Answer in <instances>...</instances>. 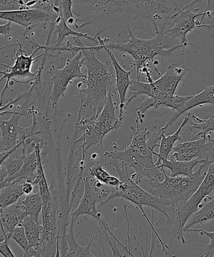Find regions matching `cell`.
Segmentation results:
<instances>
[{"label": "cell", "instance_id": "obj_5", "mask_svg": "<svg viewBox=\"0 0 214 257\" xmlns=\"http://www.w3.org/2000/svg\"><path fill=\"white\" fill-rule=\"evenodd\" d=\"M164 31L156 32V36L150 39H142L137 38L133 32L129 33V38L126 42H121L119 41L115 42H109L104 46H96L97 52L101 49L108 48L110 50H118L126 52L133 57L134 62V67L136 69L137 79L139 80L141 76L142 71L147 68L150 62H152L156 72L160 75V72L156 69V65L159 64L157 61H155L156 56H160L162 61L166 57H170L174 51L179 48L182 49V44L176 46H168V37L164 36Z\"/></svg>", "mask_w": 214, "mask_h": 257}, {"label": "cell", "instance_id": "obj_25", "mask_svg": "<svg viewBox=\"0 0 214 257\" xmlns=\"http://www.w3.org/2000/svg\"><path fill=\"white\" fill-rule=\"evenodd\" d=\"M38 157H37L36 150L31 154L25 156L23 166L19 173L14 177L13 180L15 179L20 181L26 180L33 183L36 179L37 176L34 174V172L38 167Z\"/></svg>", "mask_w": 214, "mask_h": 257}, {"label": "cell", "instance_id": "obj_9", "mask_svg": "<svg viewBox=\"0 0 214 257\" xmlns=\"http://www.w3.org/2000/svg\"><path fill=\"white\" fill-rule=\"evenodd\" d=\"M24 38L27 39L30 43L32 44L34 51L31 55H27L26 51H25L21 43L19 41H17V45L19 46L18 51H16L14 48V51L16 52V57L12 58L14 64L13 66H9V65L1 64L2 66L7 67L9 69V72L1 71L0 73L3 75L0 82L3 81V80L7 79L6 86H5L3 90L1 93V105L3 104V99L4 94L6 93L7 89H9L11 91H13L9 86H12L15 82L17 83L26 84L34 81L37 78L38 71L36 72H32L31 69L32 66L35 62L38 61L39 58L42 57L46 54V52L44 51V53L39 55L36 57H34V55L37 53L39 50H42L41 45L37 43L34 39L31 40L28 37L24 36Z\"/></svg>", "mask_w": 214, "mask_h": 257}, {"label": "cell", "instance_id": "obj_27", "mask_svg": "<svg viewBox=\"0 0 214 257\" xmlns=\"http://www.w3.org/2000/svg\"><path fill=\"white\" fill-rule=\"evenodd\" d=\"M214 218V198L208 203H205L200 209L191 214L190 218L186 221L183 231L186 232L187 229L195 224H200Z\"/></svg>", "mask_w": 214, "mask_h": 257}, {"label": "cell", "instance_id": "obj_34", "mask_svg": "<svg viewBox=\"0 0 214 257\" xmlns=\"http://www.w3.org/2000/svg\"><path fill=\"white\" fill-rule=\"evenodd\" d=\"M89 173L91 176L96 178L97 180L101 182L102 183L106 184V185H108L109 179L111 177V174L105 171L98 162L92 165L89 167Z\"/></svg>", "mask_w": 214, "mask_h": 257}, {"label": "cell", "instance_id": "obj_3", "mask_svg": "<svg viewBox=\"0 0 214 257\" xmlns=\"http://www.w3.org/2000/svg\"><path fill=\"white\" fill-rule=\"evenodd\" d=\"M73 39L77 46L80 47L87 71L86 78L81 81L86 84V88H78L79 94H81V105L77 119L81 118L83 109L86 107L93 109L91 118L96 119L105 106L109 92L115 91V70L111 60L105 62L99 61L96 56V51L91 46H84L80 37L73 36Z\"/></svg>", "mask_w": 214, "mask_h": 257}, {"label": "cell", "instance_id": "obj_18", "mask_svg": "<svg viewBox=\"0 0 214 257\" xmlns=\"http://www.w3.org/2000/svg\"><path fill=\"white\" fill-rule=\"evenodd\" d=\"M27 215L28 214L20 201L16 204H12L6 208H1L0 221L3 233L2 235L11 238L10 235L12 231L16 227L23 225L24 219Z\"/></svg>", "mask_w": 214, "mask_h": 257}, {"label": "cell", "instance_id": "obj_29", "mask_svg": "<svg viewBox=\"0 0 214 257\" xmlns=\"http://www.w3.org/2000/svg\"><path fill=\"white\" fill-rule=\"evenodd\" d=\"M206 104H214V84L205 87L200 93L194 94L190 99H188L185 104L183 113L195 107Z\"/></svg>", "mask_w": 214, "mask_h": 257}, {"label": "cell", "instance_id": "obj_4", "mask_svg": "<svg viewBox=\"0 0 214 257\" xmlns=\"http://www.w3.org/2000/svg\"><path fill=\"white\" fill-rule=\"evenodd\" d=\"M187 69L185 67L172 64L168 66L163 76L156 81L151 80L143 82L138 79L133 80L129 88L131 96L127 101L126 106L140 94L148 96L136 109L137 118L141 123H143L146 112L149 109L160 106L171 108L173 97Z\"/></svg>", "mask_w": 214, "mask_h": 257}, {"label": "cell", "instance_id": "obj_11", "mask_svg": "<svg viewBox=\"0 0 214 257\" xmlns=\"http://www.w3.org/2000/svg\"><path fill=\"white\" fill-rule=\"evenodd\" d=\"M84 64V58L82 52H79L72 59H67L63 68L59 69L52 66L47 73L51 76L52 89L51 99L52 108H55L59 99L64 96L69 84L74 79H85L86 75L81 71V67Z\"/></svg>", "mask_w": 214, "mask_h": 257}, {"label": "cell", "instance_id": "obj_42", "mask_svg": "<svg viewBox=\"0 0 214 257\" xmlns=\"http://www.w3.org/2000/svg\"><path fill=\"white\" fill-rule=\"evenodd\" d=\"M62 0H54V4L55 6H56L57 7H61Z\"/></svg>", "mask_w": 214, "mask_h": 257}, {"label": "cell", "instance_id": "obj_6", "mask_svg": "<svg viewBox=\"0 0 214 257\" xmlns=\"http://www.w3.org/2000/svg\"><path fill=\"white\" fill-rule=\"evenodd\" d=\"M110 162L113 169L118 174L121 183L114 188H110L109 190L103 189L100 194L102 198L106 196L107 198L98 206V209L101 207L114 198H121L126 199L135 204L137 208L140 209L144 206L150 207L163 214L166 218L169 219L167 210L172 205L171 202L166 199H161L153 195L150 193L144 190L138 184L131 178L128 172V167L122 164L120 168L116 159Z\"/></svg>", "mask_w": 214, "mask_h": 257}, {"label": "cell", "instance_id": "obj_40", "mask_svg": "<svg viewBox=\"0 0 214 257\" xmlns=\"http://www.w3.org/2000/svg\"><path fill=\"white\" fill-rule=\"evenodd\" d=\"M34 189V184L31 183V182L26 181L23 183V190L24 194H26V195L33 193Z\"/></svg>", "mask_w": 214, "mask_h": 257}, {"label": "cell", "instance_id": "obj_12", "mask_svg": "<svg viewBox=\"0 0 214 257\" xmlns=\"http://www.w3.org/2000/svg\"><path fill=\"white\" fill-rule=\"evenodd\" d=\"M58 201L56 196L43 201L42 226L43 233L39 251L41 256H56L57 244L61 238L57 228V212Z\"/></svg>", "mask_w": 214, "mask_h": 257}, {"label": "cell", "instance_id": "obj_7", "mask_svg": "<svg viewBox=\"0 0 214 257\" xmlns=\"http://www.w3.org/2000/svg\"><path fill=\"white\" fill-rule=\"evenodd\" d=\"M114 91L109 92L108 99L103 110L96 119L81 117L74 124V128L76 132H83L81 137L74 142V144L83 142L82 148V161H84V157L87 151L93 146L103 148V139L109 132L118 128L122 126V121L116 118L113 96Z\"/></svg>", "mask_w": 214, "mask_h": 257}, {"label": "cell", "instance_id": "obj_32", "mask_svg": "<svg viewBox=\"0 0 214 257\" xmlns=\"http://www.w3.org/2000/svg\"><path fill=\"white\" fill-rule=\"evenodd\" d=\"M60 9H61V14L67 25L69 27L73 26L74 28L80 29V27L78 23V19L74 14L73 0H62Z\"/></svg>", "mask_w": 214, "mask_h": 257}, {"label": "cell", "instance_id": "obj_16", "mask_svg": "<svg viewBox=\"0 0 214 257\" xmlns=\"http://www.w3.org/2000/svg\"><path fill=\"white\" fill-rule=\"evenodd\" d=\"M84 191L78 208L71 214L72 219L75 220L79 216H91L98 220L99 223L103 221L101 214L96 206L97 203L103 201L101 195L97 194L92 189L88 177L83 178Z\"/></svg>", "mask_w": 214, "mask_h": 257}, {"label": "cell", "instance_id": "obj_10", "mask_svg": "<svg viewBox=\"0 0 214 257\" xmlns=\"http://www.w3.org/2000/svg\"><path fill=\"white\" fill-rule=\"evenodd\" d=\"M208 166L207 173L197 191L185 202L179 203L177 207H171L169 209V210L175 214V219L171 232L176 240H180L183 244L185 243L183 228L186 221L191 214L198 211L201 202L206 198H211L214 191V161Z\"/></svg>", "mask_w": 214, "mask_h": 257}, {"label": "cell", "instance_id": "obj_41", "mask_svg": "<svg viewBox=\"0 0 214 257\" xmlns=\"http://www.w3.org/2000/svg\"><path fill=\"white\" fill-rule=\"evenodd\" d=\"M197 29H214V24L211 25H197L196 26Z\"/></svg>", "mask_w": 214, "mask_h": 257}, {"label": "cell", "instance_id": "obj_22", "mask_svg": "<svg viewBox=\"0 0 214 257\" xmlns=\"http://www.w3.org/2000/svg\"><path fill=\"white\" fill-rule=\"evenodd\" d=\"M54 24L55 29H56V32L57 34L56 44L54 45V47H59L62 46L64 42L66 41L65 40H66V37L69 36L84 37V38L88 39L89 41L96 42V43L98 44V39H97L95 36L91 37L87 34L76 32L72 29L71 27H69L66 21H65L63 16L61 14V12L59 15H57L56 19H55Z\"/></svg>", "mask_w": 214, "mask_h": 257}, {"label": "cell", "instance_id": "obj_28", "mask_svg": "<svg viewBox=\"0 0 214 257\" xmlns=\"http://www.w3.org/2000/svg\"><path fill=\"white\" fill-rule=\"evenodd\" d=\"M25 210L28 215L31 216L37 223L39 222V216L42 210L43 201H42L41 192L28 194L24 200H20Z\"/></svg>", "mask_w": 214, "mask_h": 257}, {"label": "cell", "instance_id": "obj_2", "mask_svg": "<svg viewBox=\"0 0 214 257\" xmlns=\"http://www.w3.org/2000/svg\"><path fill=\"white\" fill-rule=\"evenodd\" d=\"M139 122L136 118V126H130L133 139L129 146L123 151L116 149L104 152L103 154L111 159L119 160L126 166L133 168L134 173L131 177L138 184L142 180L147 181L155 178L161 179V169H158L154 162V149L159 147L157 142L166 132L163 127L157 129L156 125L150 130L146 128L141 130L139 128Z\"/></svg>", "mask_w": 214, "mask_h": 257}, {"label": "cell", "instance_id": "obj_14", "mask_svg": "<svg viewBox=\"0 0 214 257\" xmlns=\"http://www.w3.org/2000/svg\"><path fill=\"white\" fill-rule=\"evenodd\" d=\"M57 14L52 15L38 9L1 11L0 19L24 27L25 36L36 28H45L51 23L54 24Z\"/></svg>", "mask_w": 214, "mask_h": 257}, {"label": "cell", "instance_id": "obj_24", "mask_svg": "<svg viewBox=\"0 0 214 257\" xmlns=\"http://www.w3.org/2000/svg\"><path fill=\"white\" fill-rule=\"evenodd\" d=\"M74 219H71L70 223L68 232L66 234V241L68 245L67 251L65 256H96V254H93L90 251L91 246L96 236H93L89 243L85 246H82L77 242L74 236L73 231Z\"/></svg>", "mask_w": 214, "mask_h": 257}, {"label": "cell", "instance_id": "obj_23", "mask_svg": "<svg viewBox=\"0 0 214 257\" xmlns=\"http://www.w3.org/2000/svg\"><path fill=\"white\" fill-rule=\"evenodd\" d=\"M21 181L15 179L0 188V208H6L21 200L24 194L23 183H20Z\"/></svg>", "mask_w": 214, "mask_h": 257}, {"label": "cell", "instance_id": "obj_20", "mask_svg": "<svg viewBox=\"0 0 214 257\" xmlns=\"http://www.w3.org/2000/svg\"><path fill=\"white\" fill-rule=\"evenodd\" d=\"M205 159H193L190 161H176L174 159H162L159 169L167 168L170 171L171 176H191L193 174V169L196 165L202 164Z\"/></svg>", "mask_w": 214, "mask_h": 257}, {"label": "cell", "instance_id": "obj_39", "mask_svg": "<svg viewBox=\"0 0 214 257\" xmlns=\"http://www.w3.org/2000/svg\"><path fill=\"white\" fill-rule=\"evenodd\" d=\"M23 256H41V255L38 249L34 247H29L27 250L24 251Z\"/></svg>", "mask_w": 214, "mask_h": 257}, {"label": "cell", "instance_id": "obj_1", "mask_svg": "<svg viewBox=\"0 0 214 257\" xmlns=\"http://www.w3.org/2000/svg\"><path fill=\"white\" fill-rule=\"evenodd\" d=\"M73 12L80 28L93 24L94 36L115 31L129 35L136 30L147 31L144 21L149 20L155 32L167 24L165 17L170 13L166 0H73Z\"/></svg>", "mask_w": 214, "mask_h": 257}, {"label": "cell", "instance_id": "obj_43", "mask_svg": "<svg viewBox=\"0 0 214 257\" xmlns=\"http://www.w3.org/2000/svg\"><path fill=\"white\" fill-rule=\"evenodd\" d=\"M94 186H95V188H97V189L101 188L102 186H103V184H102L101 182L98 181L97 183L94 184Z\"/></svg>", "mask_w": 214, "mask_h": 257}, {"label": "cell", "instance_id": "obj_38", "mask_svg": "<svg viewBox=\"0 0 214 257\" xmlns=\"http://www.w3.org/2000/svg\"><path fill=\"white\" fill-rule=\"evenodd\" d=\"M11 25V22H7L6 24L1 25V26H0V34L4 35L6 37H9L12 31Z\"/></svg>", "mask_w": 214, "mask_h": 257}, {"label": "cell", "instance_id": "obj_21", "mask_svg": "<svg viewBox=\"0 0 214 257\" xmlns=\"http://www.w3.org/2000/svg\"><path fill=\"white\" fill-rule=\"evenodd\" d=\"M189 119H190V117L188 115L185 116L177 131L173 134L168 136H165V134H163L162 136H161V143L159 144V148L160 149H159L158 154L156 153L155 152V154H154L155 156H158L157 161L155 162L156 166L158 168L161 164V160L168 159V157L170 156V152L172 151L173 146L175 142L178 141H181L180 132L184 126L188 123Z\"/></svg>", "mask_w": 214, "mask_h": 257}, {"label": "cell", "instance_id": "obj_8", "mask_svg": "<svg viewBox=\"0 0 214 257\" xmlns=\"http://www.w3.org/2000/svg\"><path fill=\"white\" fill-rule=\"evenodd\" d=\"M212 162L207 160L201 164L191 176H168L165 169L162 168L161 170L165 177L163 182L159 181L160 179L158 178L146 181L150 186L149 193L161 199L170 201L172 204L171 207L176 206L178 203L185 202L191 193L194 194L197 191L205 178L206 173L204 172L201 174L203 167Z\"/></svg>", "mask_w": 214, "mask_h": 257}, {"label": "cell", "instance_id": "obj_13", "mask_svg": "<svg viewBox=\"0 0 214 257\" xmlns=\"http://www.w3.org/2000/svg\"><path fill=\"white\" fill-rule=\"evenodd\" d=\"M206 16V13L203 11L193 12L185 6L182 9L178 8V11L169 18V21H173V26L170 29L165 30L164 36L169 39H180V43L184 47L190 45L195 46V44L188 41L186 36L189 32L196 28L197 25L202 23Z\"/></svg>", "mask_w": 214, "mask_h": 257}, {"label": "cell", "instance_id": "obj_44", "mask_svg": "<svg viewBox=\"0 0 214 257\" xmlns=\"http://www.w3.org/2000/svg\"><path fill=\"white\" fill-rule=\"evenodd\" d=\"M98 155L97 154H93L92 155V160H96L97 158H98Z\"/></svg>", "mask_w": 214, "mask_h": 257}, {"label": "cell", "instance_id": "obj_17", "mask_svg": "<svg viewBox=\"0 0 214 257\" xmlns=\"http://www.w3.org/2000/svg\"><path fill=\"white\" fill-rule=\"evenodd\" d=\"M104 50L108 54L109 58H110L112 63L113 64L114 70H115V89L118 94L119 102H120L118 118L122 121L124 118V111L126 108L125 103L126 93L132 82H133V80L130 79V75L136 68L135 67H133L129 71H126L117 61L116 57H114L113 52H111V50L108 48H104Z\"/></svg>", "mask_w": 214, "mask_h": 257}, {"label": "cell", "instance_id": "obj_36", "mask_svg": "<svg viewBox=\"0 0 214 257\" xmlns=\"http://www.w3.org/2000/svg\"><path fill=\"white\" fill-rule=\"evenodd\" d=\"M203 1V0H193L191 3L186 5L185 7L187 8H191L196 4H198ZM206 2L205 9L202 11L206 13V17L208 19H214V0H205Z\"/></svg>", "mask_w": 214, "mask_h": 257}, {"label": "cell", "instance_id": "obj_37", "mask_svg": "<svg viewBox=\"0 0 214 257\" xmlns=\"http://www.w3.org/2000/svg\"><path fill=\"white\" fill-rule=\"evenodd\" d=\"M11 238L8 236L2 235L0 240V252L2 255L6 257H16L9 246V241Z\"/></svg>", "mask_w": 214, "mask_h": 257}, {"label": "cell", "instance_id": "obj_35", "mask_svg": "<svg viewBox=\"0 0 214 257\" xmlns=\"http://www.w3.org/2000/svg\"><path fill=\"white\" fill-rule=\"evenodd\" d=\"M10 237L11 239H14L24 251L27 250L29 248V240L27 239L26 230H25L23 225L16 227L12 231Z\"/></svg>", "mask_w": 214, "mask_h": 257}, {"label": "cell", "instance_id": "obj_26", "mask_svg": "<svg viewBox=\"0 0 214 257\" xmlns=\"http://www.w3.org/2000/svg\"><path fill=\"white\" fill-rule=\"evenodd\" d=\"M23 226L29 240V246L34 247L39 250L43 233L42 224L37 223L31 216L27 215L24 219Z\"/></svg>", "mask_w": 214, "mask_h": 257}, {"label": "cell", "instance_id": "obj_30", "mask_svg": "<svg viewBox=\"0 0 214 257\" xmlns=\"http://www.w3.org/2000/svg\"><path fill=\"white\" fill-rule=\"evenodd\" d=\"M24 156L14 157L10 156L6 161L1 163L7 173V178L3 182H0V188L7 186L9 182L13 180L15 176L21 171L24 164Z\"/></svg>", "mask_w": 214, "mask_h": 257}, {"label": "cell", "instance_id": "obj_19", "mask_svg": "<svg viewBox=\"0 0 214 257\" xmlns=\"http://www.w3.org/2000/svg\"><path fill=\"white\" fill-rule=\"evenodd\" d=\"M23 115L18 113L11 114L9 119H0L1 142L0 151L5 152L14 148L18 142L20 126L19 122Z\"/></svg>", "mask_w": 214, "mask_h": 257}, {"label": "cell", "instance_id": "obj_33", "mask_svg": "<svg viewBox=\"0 0 214 257\" xmlns=\"http://www.w3.org/2000/svg\"><path fill=\"white\" fill-rule=\"evenodd\" d=\"M200 226V229H188L186 231H192V232H198L200 234H205L206 236L209 237L210 239V243L205 245H202V244H199V246L203 247L204 248V252L202 254H201V257H210L212 256L214 254V231L209 232L205 230L200 226V224H198Z\"/></svg>", "mask_w": 214, "mask_h": 257}, {"label": "cell", "instance_id": "obj_15", "mask_svg": "<svg viewBox=\"0 0 214 257\" xmlns=\"http://www.w3.org/2000/svg\"><path fill=\"white\" fill-rule=\"evenodd\" d=\"M170 159L176 161L209 159L214 156V139L211 138L210 135H207L196 141L177 144L173 147Z\"/></svg>", "mask_w": 214, "mask_h": 257}, {"label": "cell", "instance_id": "obj_31", "mask_svg": "<svg viewBox=\"0 0 214 257\" xmlns=\"http://www.w3.org/2000/svg\"><path fill=\"white\" fill-rule=\"evenodd\" d=\"M188 115L192 121V124L189 127V131H191L193 129L200 131L198 134L193 137V139L198 137H205L208 134L214 132V114L207 119H201L191 113H188Z\"/></svg>", "mask_w": 214, "mask_h": 257}]
</instances>
